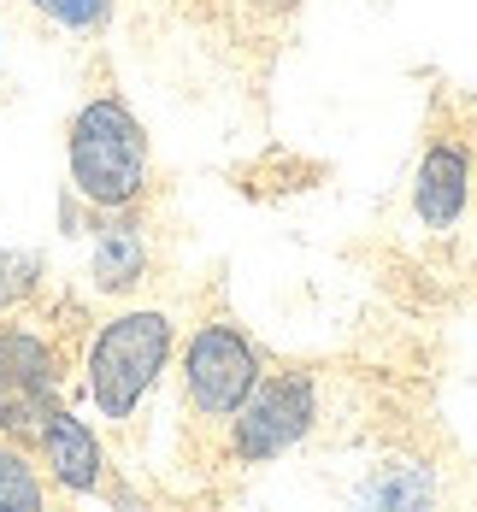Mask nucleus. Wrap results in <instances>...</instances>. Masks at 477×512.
<instances>
[{
    "instance_id": "1",
    "label": "nucleus",
    "mask_w": 477,
    "mask_h": 512,
    "mask_svg": "<svg viewBox=\"0 0 477 512\" xmlns=\"http://www.w3.org/2000/svg\"><path fill=\"white\" fill-rule=\"evenodd\" d=\"M65 171H71V189L95 212H124V206H136L148 195L154 148H148V130H142L136 106L112 83H101L71 112V124H65Z\"/></svg>"
},
{
    "instance_id": "2",
    "label": "nucleus",
    "mask_w": 477,
    "mask_h": 512,
    "mask_svg": "<svg viewBox=\"0 0 477 512\" xmlns=\"http://www.w3.org/2000/svg\"><path fill=\"white\" fill-rule=\"evenodd\" d=\"M177 354V318L165 307H124L89 336L83 389L106 424H130L142 401L159 389L165 365Z\"/></svg>"
},
{
    "instance_id": "3",
    "label": "nucleus",
    "mask_w": 477,
    "mask_h": 512,
    "mask_svg": "<svg viewBox=\"0 0 477 512\" xmlns=\"http://www.w3.org/2000/svg\"><path fill=\"white\" fill-rule=\"evenodd\" d=\"M265 377V359L254 348V336L230 318V312H207L195 330H189V342H183V354H177V383H183V407L195 424H212V430H224L236 407L254 395V383Z\"/></svg>"
},
{
    "instance_id": "4",
    "label": "nucleus",
    "mask_w": 477,
    "mask_h": 512,
    "mask_svg": "<svg viewBox=\"0 0 477 512\" xmlns=\"http://www.w3.org/2000/svg\"><path fill=\"white\" fill-rule=\"evenodd\" d=\"M318 424H324V377L318 371H265L254 395L224 424L230 465L254 471V465L283 460L301 442H313Z\"/></svg>"
},
{
    "instance_id": "5",
    "label": "nucleus",
    "mask_w": 477,
    "mask_h": 512,
    "mask_svg": "<svg viewBox=\"0 0 477 512\" xmlns=\"http://www.w3.org/2000/svg\"><path fill=\"white\" fill-rule=\"evenodd\" d=\"M59 383H65V371H59L48 336L36 324H0V436L30 448L36 430L48 424V412L65 407Z\"/></svg>"
},
{
    "instance_id": "6",
    "label": "nucleus",
    "mask_w": 477,
    "mask_h": 512,
    "mask_svg": "<svg viewBox=\"0 0 477 512\" xmlns=\"http://www.w3.org/2000/svg\"><path fill=\"white\" fill-rule=\"evenodd\" d=\"M472 195H477L472 130L460 118H430L419 165H413V218L430 236H448L472 212Z\"/></svg>"
},
{
    "instance_id": "7",
    "label": "nucleus",
    "mask_w": 477,
    "mask_h": 512,
    "mask_svg": "<svg viewBox=\"0 0 477 512\" xmlns=\"http://www.w3.org/2000/svg\"><path fill=\"white\" fill-rule=\"evenodd\" d=\"M30 448H36V460H42V471H48V483L59 489V495H106L101 436H95L77 412L53 407Z\"/></svg>"
},
{
    "instance_id": "8",
    "label": "nucleus",
    "mask_w": 477,
    "mask_h": 512,
    "mask_svg": "<svg viewBox=\"0 0 477 512\" xmlns=\"http://www.w3.org/2000/svg\"><path fill=\"white\" fill-rule=\"evenodd\" d=\"M148 230L130 218V206L124 212H101V230H95V254H89V277H95V289L101 295H136L142 283H148Z\"/></svg>"
},
{
    "instance_id": "9",
    "label": "nucleus",
    "mask_w": 477,
    "mask_h": 512,
    "mask_svg": "<svg viewBox=\"0 0 477 512\" xmlns=\"http://www.w3.org/2000/svg\"><path fill=\"white\" fill-rule=\"evenodd\" d=\"M42 507H48L42 465H30L24 442L0 436V512H42Z\"/></svg>"
},
{
    "instance_id": "10",
    "label": "nucleus",
    "mask_w": 477,
    "mask_h": 512,
    "mask_svg": "<svg viewBox=\"0 0 477 512\" xmlns=\"http://www.w3.org/2000/svg\"><path fill=\"white\" fill-rule=\"evenodd\" d=\"M24 6L59 36H101L118 0H24Z\"/></svg>"
},
{
    "instance_id": "11",
    "label": "nucleus",
    "mask_w": 477,
    "mask_h": 512,
    "mask_svg": "<svg viewBox=\"0 0 477 512\" xmlns=\"http://www.w3.org/2000/svg\"><path fill=\"white\" fill-rule=\"evenodd\" d=\"M36 289H42V259L18 254V248H0V312L24 307Z\"/></svg>"
}]
</instances>
